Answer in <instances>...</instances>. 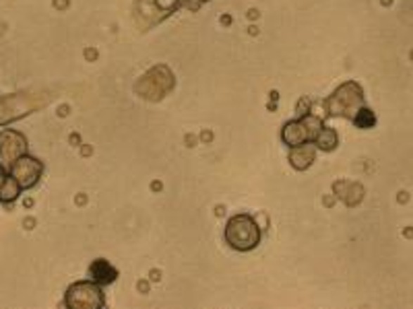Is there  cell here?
I'll use <instances>...</instances> for the list:
<instances>
[{
	"label": "cell",
	"instance_id": "6da1fadb",
	"mask_svg": "<svg viewBox=\"0 0 413 309\" xmlns=\"http://www.w3.org/2000/svg\"><path fill=\"white\" fill-rule=\"evenodd\" d=\"M225 242L238 251H250L260 242V229L248 215L234 216L225 227Z\"/></svg>",
	"mask_w": 413,
	"mask_h": 309
},
{
	"label": "cell",
	"instance_id": "7a4b0ae2",
	"mask_svg": "<svg viewBox=\"0 0 413 309\" xmlns=\"http://www.w3.org/2000/svg\"><path fill=\"white\" fill-rule=\"evenodd\" d=\"M23 154H27L25 136L17 130H4L0 134V167L4 171H8L13 167V163Z\"/></svg>",
	"mask_w": 413,
	"mask_h": 309
},
{
	"label": "cell",
	"instance_id": "3957f363",
	"mask_svg": "<svg viewBox=\"0 0 413 309\" xmlns=\"http://www.w3.org/2000/svg\"><path fill=\"white\" fill-rule=\"evenodd\" d=\"M42 171H44L42 163H39L37 159L30 157V154L19 157V159L13 163V167L8 169V173L17 180V184L21 185L23 190H32L33 185L39 182Z\"/></svg>",
	"mask_w": 413,
	"mask_h": 309
},
{
	"label": "cell",
	"instance_id": "277c9868",
	"mask_svg": "<svg viewBox=\"0 0 413 309\" xmlns=\"http://www.w3.org/2000/svg\"><path fill=\"white\" fill-rule=\"evenodd\" d=\"M66 305L68 308H99V305H103L101 289L91 282H79L68 289Z\"/></svg>",
	"mask_w": 413,
	"mask_h": 309
},
{
	"label": "cell",
	"instance_id": "5b68a950",
	"mask_svg": "<svg viewBox=\"0 0 413 309\" xmlns=\"http://www.w3.org/2000/svg\"><path fill=\"white\" fill-rule=\"evenodd\" d=\"M91 278L96 280V282H99V284H108V282H114L116 280V277H118V272L106 262V260H97V262H94L91 264Z\"/></svg>",
	"mask_w": 413,
	"mask_h": 309
},
{
	"label": "cell",
	"instance_id": "8992f818",
	"mask_svg": "<svg viewBox=\"0 0 413 309\" xmlns=\"http://www.w3.org/2000/svg\"><path fill=\"white\" fill-rule=\"evenodd\" d=\"M21 185L17 184V180L13 178V176H6L4 178V182L0 185V202H15L17 198H19V194H21Z\"/></svg>",
	"mask_w": 413,
	"mask_h": 309
},
{
	"label": "cell",
	"instance_id": "52a82bcc",
	"mask_svg": "<svg viewBox=\"0 0 413 309\" xmlns=\"http://www.w3.org/2000/svg\"><path fill=\"white\" fill-rule=\"evenodd\" d=\"M317 145L320 149H324V151H331V149L337 145V134H335V130H331V128H320V132L317 134Z\"/></svg>",
	"mask_w": 413,
	"mask_h": 309
}]
</instances>
